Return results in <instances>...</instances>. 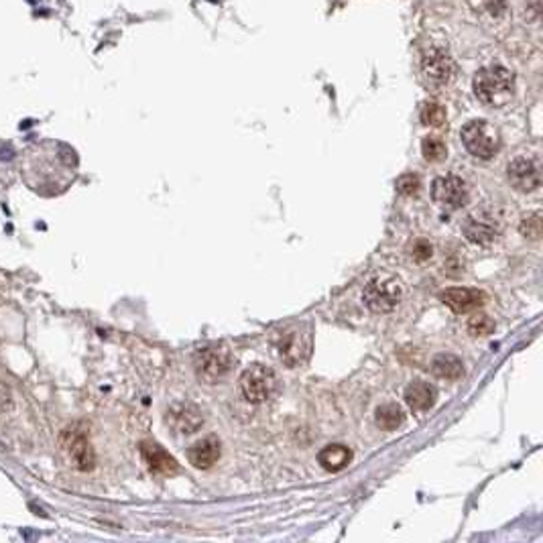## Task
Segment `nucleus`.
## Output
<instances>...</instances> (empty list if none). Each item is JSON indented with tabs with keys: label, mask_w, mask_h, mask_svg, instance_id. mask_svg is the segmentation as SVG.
Masks as SVG:
<instances>
[{
	"label": "nucleus",
	"mask_w": 543,
	"mask_h": 543,
	"mask_svg": "<svg viewBox=\"0 0 543 543\" xmlns=\"http://www.w3.org/2000/svg\"><path fill=\"white\" fill-rule=\"evenodd\" d=\"M432 198L444 208L458 210L468 202V187L458 175H444L434 179Z\"/></svg>",
	"instance_id": "nucleus-8"
},
{
	"label": "nucleus",
	"mask_w": 543,
	"mask_h": 543,
	"mask_svg": "<svg viewBox=\"0 0 543 543\" xmlns=\"http://www.w3.org/2000/svg\"><path fill=\"white\" fill-rule=\"evenodd\" d=\"M474 94L486 106H505L515 92V76L511 70L503 66H488L482 68L474 76Z\"/></svg>",
	"instance_id": "nucleus-2"
},
{
	"label": "nucleus",
	"mask_w": 543,
	"mask_h": 543,
	"mask_svg": "<svg viewBox=\"0 0 543 543\" xmlns=\"http://www.w3.org/2000/svg\"><path fill=\"white\" fill-rule=\"evenodd\" d=\"M62 448L70 460V464L78 470H92L94 468V450L85 438V434L81 429H76V427H70L64 432L62 436Z\"/></svg>",
	"instance_id": "nucleus-9"
},
{
	"label": "nucleus",
	"mask_w": 543,
	"mask_h": 543,
	"mask_svg": "<svg viewBox=\"0 0 543 543\" xmlns=\"http://www.w3.org/2000/svg\"><path fill=\"white\" fill-rule=\"evenodd\" d=\"M403 297V289L397 279H373L362 293L365 306L375 313L393 311Z\"/></svg>",
	"instance_id": "nucleus-6"
},
{
	"label": "nucleus",
	"mask_w": 543,
	"mask_h": 543,
	"mask_svg": "<svg viewBox=\"0 0 543 543\" xmlns=\"http://www.w3.org/2000/svg\"><path fill=\"white\" fill-rule=\"evenodd\" d=\"M521 230L525 236L529 238H538L542 233V220H540V214H533V216H527L521 224Z\"/></svg>",
	"instance_id": "nucleus-25"
},
{
	"label": "nucleus",
	"mask_w": 543,
	"mask_h": 543,
	"mask_svg": "<svg viewBox=\"0 0 543 543\" xmlns=\"http://www.w3.org/2000/svg\"><path fill=\"white\" fill-rule=\"evenodd\" d=\"M462 233L472 244L486 246L499 236V226L492 220V216L480 212V214H472L466 218V222L462 224Z\"/></svg>",
	"instance_id": "nucleus-11"
},
{
	"label": "nucleus",
	"mask_w": 543,
	"mask_h": 543,
	"mask_svg": "<svg viewBox=\"0 0 543 543\" xmlns=\"http://www.w3.org/2000/svg\"><path fill=\"white\" fill-rule=\"evenodd\" d=\"M436 399H438V388L429 385V383L415 381V383H411L409 387L405 388V403L415 413H423V411L432 409Z\"/></svg>",
	"instance_id": "nucleus-16"
},
{
	"label": "nucleus",
	"mask_w": 543,
	"mask_h": 543,
	"mask_svg": "<svg viewBox=\"0 0 543 543\" xmlns=\"http://www.w3.org/2000/svg\"><path fill=\"white\" fill-rule=\"evenodd\" d=\"M421 72H423V78L427 79V83H432L436 88H444L454 78L456 66H454V59L450 57V53L446 49L432 47L421 57Z\"/></svg>",
	"instance_id": "nucleus-7"
},
{
	"label": "nucleus",
	"mask_w": 543,
	"mask_h": 543,
	"mask_svg": "<svg viewBox=\"0 0 543 543\" xmlns=\"http://www.w3.org/2000/svg\"><path fill=\"white\" fill-rule=\"evenodd\" d=\"M417 189H419V177L417 175L407 173V175H401L399 177V181H397V191L399 194L413 196V194H417Z\"/></svg>",
	"instance_id": "nucleus-24"
},
{
	"label": "nucleus",
	"mask_w": 543,
	"mask_h": 543,
	"mask_svg": "<svg viewBox=\"0 0 543 543\" xmlns=\"http://www.w3.org/2000/svg\"><path fill=\"white\" fill-rule=\"evenodd\" d=\"M169 421H171V425L179 434H194L204 423V417H202V413H200V409L196 405H191V403H179V405L171 407Z\"/></svg>",
	"instance_id": "nucleus-14"
},
{
	"label": "nucleus",
	"mask_w": 543,
	"mask_h": 543,
	"mask_svg": "<svg viewBox=\"0 0 543 543\" xmlns=\"http://www.w3.org/2000/svg\"><path fill=\"white\" fill-rule=\"evenodd\" d=\"M432 371L436 377L440 379H450V381H456L464 375V367H462V360L454 354H440L434 358L432 362Z\"/></svg>",
	"instance_id": "nucleus-18"
},
{
	"label": "nucleus",
	"mask_w": 543,
	"mask_h": 543,
	"mask_svg": "<svg viewBox=\"0 0 543 543\" xmlns=\"http://www.w3.org/2000/svg\"><path fill=\"white\" fill-rule=\"evenodd\" d=\"M492 328H494L492 319L488 315H484V313L472 315L470 321H468V332L474 334V336H486V334L492 332Z\"/></svg>",
	"instance_id": "nucleus-23"
},
{
	"label": "nucleus",
	"mask_w": 543,
	"mask_h": 543,
	"mask_svg": "<svg viewBox=\"0 0 543 543\" xmlns=\"http://www.w3.org/2000/svg\"><path fill=\"white\" fill-rule=\"evenodd\" d=\"M440 300L450 308V310L466 313V311L476 310L484 304L486 295L478 289H468V287H450L440 293Z\"/></svg>",
	"instance_id": "nucleus-12"
},
{
	"label": "nucleus",
	"mask_w": 543,
	"mask_h": 543,
	"mask_svg": "<svg viewBox=\"0 0 543 543\" xmlns=\"http://www.w3.org/2000/svg\"><path fill=\"white\" fill-rule=\"evenodd\" d=\"M509 181L515 189L519 191H535L542 183L540 177V167L533 159H525V157H517L515 161L509 163Z\"/></svg>",
	"instance_id": "nucleus-10"
},
{
	"label": "nucleus",
	"mask_w": 543,
	"mask_h": 543,
	"mask_svg": "<svg viewBox=\"0 0 543 543\" xmlns=\"http://www.w3.org/2000/svg\"><path fill=\"white\" fill-rule=\"evenodd\" d=\"M240 390L246 401L265 403L277 393V375L265 365H252L240 377Z\"/></svg>",
	"instance_id": "nucleus-5"
},
{
	"label": "nucleus",
	"mask_w": 543,
	"mask_h": 543,
	"mask_svg": "<svg viewBox=\"0 0 543 543\" xmlns=\"http://www.w3.org/2000/svg\"><path fill=\"white\" fill-rule=\"evenodd\" d=\"M375 419H377V425H379L381 429L393 432V429H397V427L405 421V413L401 411L399 405L387 403V405H381V407L377 409Z\"/></svg>",
	"instance_id": "nucleus-19"
},
{
	"label": "nucleus",
	"mask_w": 543,
	"mask_h": 543,
	"mask_svg": "<svg viewBox=\"0 0 543 543\" xmlns=\"http://www.w3.org/2000/svg\"><path fill=\"white\" fill-rule=\"evenodd\" d=\"M141 456H143V460L147 462L149 470L155 472V474L167 476V474L177 472V462H175V458L169 456V454H167L159 444H155V442H143V444H141Z\"/></svg>",
	"instance_id": "nucleus-15"
},
{
	"label": "nucleus",
	"mask_w": 543,
	"mask_h": 543,
	"mask_svg": "<svg viewBox=\"0 0 543 543\" xmlns=\"http://www.w3.org/2000/svg\"><path fill=\"white\" fill-rule=\"evenodd\" d=\"M350 460H352V452L342 444L326 446L317 456V462L321 464V468H326L330 472H338V470L346 468L350 464Z\"/></svg>",
	"instance_id": "nucleus-17"
},
{
	"label": "nucleus",
	"mask_w": 543,
	"mask_h": 543,
	"mask_svg": "<svg viewBox=\"0 0 543 543\" xmlns=\"http://www.w3.org/2000/svg\"><path fill=\"white\" fill-rule=\"evenodd\" d=\"M421 151H423V157H425L427 161H442V159L446 157V153H448L444 141H442V139H436V137L425 139L423 145H421Z\"/></svg>",
	"instance_id": "nucleus-22"
},
{
	"label": "nucleus",
	"mask_w": 543,
	"mask_h": 543,
	"mask_svg": "<svg viewBox=\"0 0 543 543\" xmlns=\"http://www.w3.org/2000/svg\"><path fill=\"white\" fill-rule=\"evenodd\" d=\"M468 4L476 12L488 14V16H501L507 8V0H468Z\"/></svg>",
	"instance_id": "nucleus-21"
},
{
	"label": "nucleus",
	"mask_w": 543,
	"mask_h": 543,
	"mask_svg": "<svg viewBox=\"0 0 543 543\" xmlns=\"http://www.w3.org/2000/svg\"><path fill=\"white\" fill-rule=\"evenodd\" d=\"M194 367L198 379L204 383H218L233 367V352L226 344H210L196 352Z\"/></svg>",
	"instance_id": "nucleus-3"
},
{
	"label": "nucleus",
	"mask_w": 543,
	"mask_h": 543,
	"mask_svg": "<svg viewBox=\"0 0 543 543\" xmlns=\"http://www.w3.org/2000/svg\"><path fill=\"white\" fill-rule=\"evenodd\" d=\"M432 256V244L425 242V240H419L415 246H413V259L415 261H425Z\"/></svg>",
	"instance_id": "nucleus-26"
},
{
	"label": "nucleus",
	"mask_w": 543,
	"mask_h": 543,
	"mask_svg": "<svg viewBox=\"0 0 543 543\" xmlns=\"http://www.w3.org/2000/svg\"><path fill=\"white\" fill-rule=\"evenodd\" d=\"M421 122L425 127H442L446 122V108L438 102H427L421 108Z\"/></svg>",
	"instance_id": "nucleus-20"
},
{
	"label": "nucleus",
	"mask_w": 543,
	"mask_h": 543,
	"mask_svg": "<svg viewBox=\"0 0 543 543\" xmlns=\"http://www.w3.org/2000/svg\"><path fill=\"white\" fill-rule=\"evenodd\" d=\"M460 137H462V145L466 147V151L478 159L494 157L501 147L499 131L486 120H470L468 124H464Z\"/></svg>",
	"instance_id": "nucleus-4"
},
{
	"label": "nucleus",
	"mask_w": 543,
	"mask_h": 543,
	"mask_svg": "<svg viewBox=\"0 0 543 543\" xmlns=\"http://www.w3.org/2000/svg\"><path fill=\"white\" fill-rule=\"evenodd\" d=\"M271 344L283 365H287L289 369L302 367L311 356V346H313L311 326L308 321L287 323L273 332Z\"/></svg>",
	"instance_id": "nucleus-1"
},
{
	"label": "nucleus",
	"mask_w": 543,
	"mask_h": 543,
	"mask_svg": "<svg viewBox=\"0 0 543 543\" xmlns=\"http://www.w3.org/2000/svg\"><path fill=\"white\" fill-rule=\"evenodd\" d=\"M220 458V442L214 436H208L200 442H196L189 450H187V460L191 466L200 468V470H208L218 462Z\"/></svg>",
	"instance_id": "nucleus-13"
}]
</instances>
